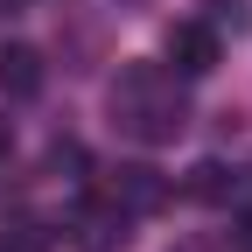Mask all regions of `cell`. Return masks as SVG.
Here are the masks:
<instances>
[{
  "instance_id": "1",
  "label": "cell",
  "mask_w": 252,
  "mask_h": 252,
  "mask_svg": "<svg viewBox=\"0 0 252 252\" xmlns=\"http://www.w3.org/2000/svg\"><path fill=\"white\" fill-rule=\"evenodd\" d=\"M112 126L119 133H133L140 147H168L182 126H189V105L168 70H154V63H133V70H119L112 84Z\"/></svg>"
},
{
  "instance_id": "8",
  "label": "cell",
  "mask_w": 252,
  "mask_h": 252,
  "mask_svg": "<svg viewBox=\"0 0 252 252\" xmlns=\"http://www.w3.org/2000/svg\"><path fill=\"white\" fill-rule=\"evenodd\" d=\"M49 168H84V147H77V140H56V147H49Z\"/></svg>"
},
{
  "instance_id": "5",
  "label": "cell",
  "mask_w": 252,
  "mask_h": 252,
  "mask_svg": "<svg viewBox=\"0 0 252 252\" xmlns=\"http://www.w3.org/2000/svg\"><path fill=\"white\" fill-rule=\"evenodd\" d=\"M182 196H189V203H210V210H217V203L245 196V175H238L231 161H217V154H210V161H196V168L182 175Z\"/></svg>"
},
{
  "instance_id": "2",
  "label": "cell",
  "mask_w": 252,
  "mask_h": 252,
  "mask_svg": "<svg viewBox=\"0 0 252 252\" xmlns=\"http://www.w3.org/2000/svg\"><path fill=\"white\" fill-rule=\"evenodd\" d=\"M98 196L119 203L126 217H147V210H161V203H168V175H161V168H147V161H126V168L98 175Z\"/></svg>"
},
{
  "instance_id": "7",
  "label": "cell",
  "mask_w": 252,
  "mask_h": 252,
  "mask_svg": "<svg viewBox=\"0 0 252 252\" xmlns=\"http://www.w3.org/2000/svg\"><path fill=\"white\" fill-rule=\"evenodd\" d=\"M203 7H210V28H245V7H238V0H203Z\"/></svg>"
},
{
  "instance_id": "3",
  "label": "cell",
  "mask_w": 252,
  "mask_h": 252,
  "mask_svg": "<svg viewBox=\"0 0 252 252\" xmlns=\"http://www.w3.org/2000/svg\"><path fill=\"white\" fill-rule=\"evenodd\" d=\"M161 49H168V63H175V77H210V70H217V28H210V21H175Z\"/></svg>"
},
{
  "instance_id": "4",
  "label": "cell",
  "mask_w": 252,
  "mask_h": 252,
  "mask_svg": "<svg viewBox=\"0 0 252 252\" xmlns=\"http://www.w3.org/2000/svg\"><path fill=\"white\" fill-rule=\"evenodd\" d=\"M126 224H133V217H126L119 203H105L98 189H91V203L77 210V224H70V231H77V245H84V252H119L126 238H133Z\"/></svg>"
},
{
  "instance_id": "10",
  "label": "cell",
  "mask_w": 252,
  "mask_h": 252,
  "mask_svg": "<svg viewBox=\"0 0 252 252\" xmlns=\"http://www.w3.org/2000/svg\"><path fill=\"white\" fill-rule=\"evenodd\" d=\"M0 252H21V245H14V238H0Z\"/></svg>"
},
{
  "instance_id": "9",
  "label": "cell",
  "mask_w": 252,
  "mask_h": 252,
  "mask_svg": "<svg viewBox=\"0 0 252 252\" xmlns=\"http://www.w3.org/2000/svg\"><path fill=\"white\" fill-rule=\"evenodd\" d=\"M7 154H14V126L0 119V161H7Z\"/></svg>"
},
{
  "instance_id": "6",
  "label": "cell",
  "mask_w": 252,
  "mask_h": 252,
  "mask_svg": "<svg viewBox=\"0 0 252 252\" xmlns=\"http://www.w3.org/2000/svg\"><path fill=\"white\" fill-rule=\"evenodd\" d=\"M42 91V49L0 42V98H35Z\"/></svg>"
}]
</instances>
